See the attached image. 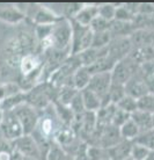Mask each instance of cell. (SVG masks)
I'll use <instances>...</instances> for the list:
<instances>
[{
    "mask_svg": "<svg viewBox=\"0 0 154 160\" xmlns=\"http://www.w3.org/2000/svg\"><path fill=\"white\" fill-rule=\"evenodd\" d=\"M131 120L136 123L140 132L153 130V128H152V114H150V112H145L137 109L136 112L131 114Z\"/></svg>",
    "mask_w": 154,
    "mask_h": 160,
    "instance_id": "ffe728a7",
    "label": "cell"
},
{
    "mask_svg": "<svg viewBox=\"0 0 154 160\" xmlns=\"http://www.w3.org/2000/svg\"><path fill=\"white\" fill-rule=\"evenodd\" d=\"M134 26L132 22H122V21L114 20L110 22V28L109 32L112 38H118V37H130L133 32Z\"/></svg>",
    "mask_w": 154,
    "mask_h": 160,
    "instance_id": "e0dca14e",
    "label": "cell"
},
{
    "mask_svg": "<svg viewBox=\"0 0 154 160\" xmlns=\"http://www.w3.org/2000/svg\"><path fill=\"white\" fill-rule=\"evenodd\" d=\"M104 160H110V159H104Z\"/></svg>",
    "mask_w": 154,
    "mask_h": 160,
    "instance_id": "f6af8a7d",
    "label": "cell"
},
{
    "mask_svg": "<svg viewBox=\"0 0 154 160\" xmlns=\"http://www.w3.org/2000/svg\"><path fill=\"white\" fill-rule=\"evenodd\" d=\"M26 19L23 12L15 6H9V5H2L0 6V20L7 22V23L16 24L23 21Z\"/></svg>",
    "mask_w": 154,
    "mask_h": 160,
    "instance_id": "9a60e30c",
    "label": "cell"
},
{
    "mask_svg": "<svg viewBox=\"0 0 154 160\" xmlns=\"http://www.w3.org/2000/svg\"><path fill=\"white\" fill-rule=\"evenodd\" d=\"M92 79V73L88 71L87 68L80 66L73 74V84L78 91H82L88 87L89 81Z\"/></svg>",
    "mask_w": 154,
    "mask_h": 160,
    "instance_id": "7402d4cb",
    "label": "cell"
},
{
    "mask_svg": "<svg viewBox=\"0 0 154 160\" xmlns=\"http://www.w3.org/2000/svg\"><path fill=\"white\" fill-rule=\"evenodd\" d=\"M125 95H127V94H125L124 85L114 84V82L111 84L110 88H109V92H108V100H109V103L116 104Z\"/></svg>",
    "mask_w": 154,
    "mask_h": 160,
    "instance_id": "f546056e",
    "label": "cell"
},
{
    "mask_svg": "<svg viewBox=\"0 0 154 160\" xmlns=\"http://www.w3.org/2000/svg\"><path fill=\"white\" fill-rule=\"evenodd\" d=\"M136 16L127 9L124 4L119 5L116 7V14H115V20L122 21V22H133Z\"/></svg>",
    "mask_w": 154,
    "mask_h": 160,
    "instance_id": "8d00e7d4",
    "label": "cell"
},
{
    "mask_svg": "<svg viewBox=\"0 0 154 160\" xmlns=\"http://www.w3.org/2000/svg\"><path fill=\"white\" fill-rule=\"evenodd\" d=\"M58 87L51 82L36 85L26 92V103L30 104L32 107L40 110L47 108L51 102L53 103L57 100Z\"/></svg>",
    "mask_w": 154,
    "mask_h": 160,
    "instance_id": "6da1fadb",
    "label": "cell"
},
{
    "mask_svg": "<svg viewBox=\"0 0 154 160\" xmlns=\"http://www.w3.org/2000/svg\"><path fill=\"white\" fill-rule=\"evenodd\" d=\"M72 27L71 55H78L92 47L93 32L88 26H82L74 20H70Z\"/></svg>",
    "mask_w": 154,
    "mask_h": 160,
    "instance_id": "7a4b0ae2",
    "label": "cell"
},
{
    "mask_svg": "<svg viewBox=\"0 0 154 160\" xmlns=\"http://www.w3.org/2000/svg\"><path fill=\"white\" fill-rule=\"evenodd\" d=\"M153 151H154V150H153Z\"/></svg>",
    "mask_w": 154,
    "mask_h": 160,
    "instance_id": "bcb514c9",
    "label": "cell"
},
{
    "mask_svg": "<svg viewBox=\"0 0 154 160\" xmlns=\"http://www.w3.org/2000/svg\"><path fill=\"white\" fill-rule=\"evenodd\" d=\"M26 102V92H20L5 99L4 101L0 102V110L1 112H12L17 106Z\"/></svg>",
    "mask_w": 154,
    "mask_h": 160,
    "instance_id": "cb8c5ba5",
    "label": "cell"
},
{
    "mask_svg": "<svg viewBox=\"0 0 154 160\" xmlns=\"http://www.w3.org/2000/svg\"><path fill=\"white\" fill-rule=\"evenodd\" d=\"M134 144L142 145L144 148H148L150 151L154 150V131L150 130V131L145 132H139V135L133 140Z\"/></svg>",
    "mask_w": 154,
    "mask_h": 160,
    "instance_id": "83f0119b",
    "label": "cell"
},
{
    "mask_svg": "<svg viewBox=\"0 0 154 160\" xmlns=\"http://www.w3.org/2000/svg\"><path fill=\"white\" fill-rule=\"evenodd\" d=\"M124 88H125V94L131 98H133L136 100H138L139 98L148 94V88H147L146 81H145V78H144V74L139 72L131 78L127 84L124 85Z\"/></svg>",
    "mask_w": 154,
    "mask_h": 160,
    "instance_id": "30bf717a",
    "label": "cell"
},
{
    "mask_svg": "<svg viewBox=\"0 0 154 160\" xmlns=\"http://www.w3.org/2000/svg\"><path fill=\"white\" fill-rule=\"evenodd\" d=\"M80 93H81V96H82V101H83V104H85L86 112H96L102 107L101 99L94 92H92L91 89L85 88L82 91H80Z\"/></svg>",
    "mask_w": 154,
    "mask_h": 160,
    "instance_id": "d6986e66",
    "label": "cell"
},
{
    "mask_svg": "<svg viewBox=\"0 0 154 160\" xmlns=\"http://www.w3.org/2000/svg\"><path fill=\"white\" fill-rule=\"evenodd\" d=\"M75 87L71 86H63V87H58V94H57V102L64 104V106H70L72 100L74 99V96L79 93Z\"/></svg>",
    "mask_w": 154,
    "mask_h": 160,
    "instance_id": "d4e9b609",
    "label": "cell"
},
{
    "mask_svg": "<svg viewBox=\"0 0 154 160\" xmlns=\"http://www.w3.org/2000/svg\"><path fill=\"white\" fill-rule=\"evenodd\" d=\"M131 118V115L130 114H127V112H123L121 109H116V112H115V115L112 117V122H111V125H114L116 128H121L122 125L127 123V121Z\"/></svg>",
    "mask_w": 154,
    "mask_h": 160,
    "instance_id": "60d3db41",
    "label": "cell"
},
{
    "mask_svg": "<svg viewBox=\"0 0 154 160\" xmlns=\"http://www.w3.org/2000/svg\"><path fill=\"white\" fill-rule=\"evenodd\" d=\"M133 142L122 139L116 145L107 148L108 158L110 160H125L130 157Z\"/></svg>",
    "mask_w": 154,
    "mask_h": 160,
    "instance_id": "4fadbf2b",
    "label": "cell"
},
{
    "mask_svg": "<svg viewBox=\"0 0 154 160\" xmlns=\"http://www.w3.org/2000/svg\"><path fill=\"white\" fill-rule=\"evenodd\" d=\"M20 92H23V91L21 89V87L17 84H14V82L1 84L0 85V102Z\"/></svg>",
    "mask_w": 154,
    "mask_h": 160,
    "instance_id": "4dcf8cb0",
    "label": "cell"
},
{
    "mask_svg": "<svg viewBox=\"0 0 154 160\" xmlns=\"http://www.w3.org/2000/svg\"><path fill=\"white\" fill-rule=\"evenodd\" d=\"M0 132L5 139L11 142L17 139L23 135L22 127L13 112H4L2 122L0 124Z\"/></svg>",
    "mask_w": 154,
    "mask_h": 160,
    "instance_id": "ba28073f",
    "label": "cell"
},
{
    "mask_svg": "<svg viewBox=\"0 0 154 160\" xmlns=\"http://www.w3.org/2000/svg\"><path fill=\"white\" fill-rule=\"evenodd\" d=\"M111 37L109 30L107 32H93V40H92V47L91 48L95 49H102L107 48L109 43L111 42Z\"/></svg>",
    "mask_w": 154,
    "mask_h": 160,
    "instance_id": "4316f807",
    "label": "cell"
},
{
    "mask_svg": "<svg viewBox=\"0 0 154 160\" xmlns=\"http://www.w3.org/2000/svg\"><path fill=\"white\" fill-rule=\"evenodd\" d=\"M71 110L73 112V114L75 115H81L83 112H86V109H85V104H83L82 101V96H81V93H78L77 95L74 96V99L72 100V102L68 106Z\"/></svg>",
    "mask_w": 154,
    "mask_h": 160,
    "instance_id": "ab89813d",
    "label": "cell"
},
{
    "mask_svg": "<svg viewBox=\"0 0 154 160\" xmlns=\"http://www.w3.org/2000/svg\"><path fill=\"white\" fill-rule=\"evenodd\" d=\"M125 160H133V159H132L131 157H129V158H127V159H125Z\"/></svg>",
    "mask_w": 154,
    "mask_h": 160,
    "instance_id": "ee69618b",
    "label": "cell"
},
{
    "mask_svg": "<svg viewBox=\"0 0 154 160\" xmlns=\"http://www.w3.org/2000/svg\"><path fill=\"white\" fill-rule=\"evenodd\" d=\"M153 131H154V130H153Z\"/></svg>",
    "mask_w": 154,
    "mask_h": 160,
    "instance_id": "7dc6e473",
    "label": "cell"
},
{
    "mask_svg": "<svg viewBox=\"0 0 154 160\" xmlns=\"http://www.w3.org/2000/svg\"><path fill=\"white\" fill-rule=\"evenodd\" d=\"M115 65H116V62H114L109 56H106L101 59L96 60L94 64H92L87 68L93 76V74H97V73L111 72L112 68H115Z\"/></svg>",
    "mask_w": 154,
    "mask_h": 160,
    "instance_id": "603a6c76",
    "label": "cell"
},
{
    "mask_svg": "<svg viewBox=\"0 0 154 160\" xmlns=\"http://www.w3.org/2000/svg\"><path fill=\"white\" fill-rule=\"evenodd\" d=\"M133 49L154 47V29H137L130 36Z\"/></svg>",
    "mask_w": 154,
    "mask_h": 160,
    "instance_id": "8fae6325",
    "label": "cell"
},
{
    "mask_svg": "<svg viewBox=\"0 0 154 160\" xmlns=\"http://www.w3.org/2000/svg\"><path fill=\"white\" fill-rule=\"evenodd\" d=\"M12 144L14 151L19 152L22 157H30V158L44 160L40 146L37 145L32 135H22L17 139L13 140Z\"/></svg>",
    "mask_w": 154,
    "mask_h": 160,
    "instance_id": "52a82bcc",
    "label": "cell"
},
{
    "mask_svg": "<svg viewBox=\"0 0 154 160\" xmlns=\"http://www.w3.org/2000/svg\"><path fill=\"white\" fill-rule=\"evenodd\" d=\"M137 107H138V110L153 114L154 112V95L148 93L146 95L139 98L138 100H137Z\"/></svg>",
    "mask_w": 154,
    "mask_h": 160,
    "instance_id": "d6a6232c",
    "label": "cell"
},
{
    "mask_svg": "<svg viewBox=\"0 0 154 160\" xmlns=\"http://www.w3.org/2000/svg\"><path fill=\"white\" fill-rule=\"evenodd\" d=\"M112 80H111V72L106 73H97V74H93L92 79L88 85V89H91L92 92H94L96 95L101 99L103 106L109 104L108 100V92L110 88Z\"/></svg>",
    "mask_w": 154,
    "mask_h": 160,
    "instance_id": "8992f818",
    "label": "cell"
},
{
    "mask_svg": "<svg viewBox=\"0 0 154 160\" xmlns=\"http://www.w3.org/2000/svg\"><path fill=\"white\" fill-rule=\"evenodd\" d=\"M150 150L146 148H144L142 145L134 144L132 145V148H131V153L130 157L133 160H145L147 158V156L150 154Z\"/></svg>",
    "mask_w": 154,
    "mask_h": 160,
    "instance_id": "f35d334b",
    "label": "cell"
},
{
    "mask_svg": "<svg viewBox=\"0 0 154 160\" xmlns=\"http://www.w3.org/2000/svg\"><path fill=\"white\" fill-rule=\"evenodd\" d=\"M152 128H153V130H154V112L152 114Z\"/></svg>",
    "mask_w": 154,
    "mask_h": 160,
    "instance_id": "7bdbcfd3",
    "label": "cell"
},
{
    "mask_svg": "<svg viewBox=\"0 0 154 160\" xmlns=\"http://www.w3.org/2000/svg\"><path fill=\"white\" fill-rule=\"evenodd\" d=\"M67 157H68V154L64 151V148L57 143L52 142L47 152L45 160H66Z\"/></svg>",
    "mask_w": 154,
    "mask_h": 160,
    "instance_id": "f1b7e54d",
    "label": "cell"
},
{
    "mask_svg": "<svg viewBox=\"0 0 154 160\" xmlns=\"http://www.w3.org/2000/svg\"><path fill=\"white\" fill-rule=\"evenodd\" d=\"M129 57L132 58L140 66L154 62V47H142V48L132 49Z\"/></svg>",
    "mask_w": 154,
    "mask_h": 160,
    "instance_id": "ac0fdd59",
    "label": "cell"
},
{
    "mask_svg": "<svg viewBox=\"0 0 154 160\" xmlns=\"http://www.w3.org/2000/svg\"><path fill=\"white\" fill-rule=\"evenodd\" d=\"M71 38H72V27L70 20L65 18H59L52 26V32L50 36L52 49L57 50H71Z\"/></svg>",
    "mask_w": 154,
    "mask_h": 160,
    "instance_id": "3957f363",
    "label": "cell"
},
{
    "mask_svg": "<svg viewBox=\"0 0 154 160\" xmlns=\"http://www.w3.org/2000/svg\"><path fill=\"white\" fill-rule=\"evenodd\" d=\"M62 6H63L62 7V13H63L62 18H65L67 20H72L79 13V11L81 9L83 4H80V2H68V4H63Z\"/></svg>",
    "mask_w": 154,
    "mask_h": 160,
    "instance_id": "836d02e7",
    "label": "cell"
},
{
    "mask_svg": "<svg viewBox=\"0 0 154 160\" xmlns=\"http://www.w3.org/2000/svg\"><path fill=\"white\" fill-rule=\"evenodd\" d=\"M22 160H41V159H36V158H30V157H23Z\"/></svg>",
    "mask_w": 154,
    "mask_h": 160,
    "instance_id": "b9f144b4",
    "label": "cell"
},
{
    "mask_svg": "<svg viewBox=\"0 0 154 160\" xmlns=\"http://www.w3.org/2000/svg\"><path fill=\"white\" fill-rule=\"evenodd\" d=\"M87 159L88 160H104L109 159L108 158L107 150L100 146H94V145H88L87 146Z\"/></svg>",
    "mask_w": 154,
    "mask_h": 160,
    "instance_id": "e575fe53",
    "label": "cell"
},
{
    "mask_svg": "<svg viewBox=\"0 0 154 160\" xmlns=\"http://www.w3.org/2000/svg\"><path fill=\"white\" fill-rule=\"evenodd\" d=\"M12 112L17 118V121L20 122L22 130H23V135H32L40 120L38 110H36L30 104L24 102L17 106L15 109H13Z\"/></svg>",
    "mask_w": 154,
    "mask_h": 160,
    "instance_id": "277c9868",
    "label": "cell"
},
{
    "mask_svg": "<svg viewBox=\"0 0 154 160\" xmlns=\"http://www.w3.org/2000/svg\"><path fill=\"white\" fill-rule=\"evenodd\" d=\"M116 5L114 4H100L99 5V16L106 19L107 21H114L116 14Z\"/></svg>",
    "mask_w": 154,
    "mask_h": 160,
    "instance_id": "d590c367",
    "label": "cell"
},
{
    "mask_svg": "<svg viewBox=\"0 0 154 160\" xmlns=\"http://www.w3.org/2000/svg\"><path fill=\"white\" fill-rule=\"evenodd\" d=\"M32 9H34V12L30 14V16H32V21L36 23V26H38V24H55L59 20V16L47 7H43V6L34 7L32 6Z\"/></svg>",
    "mask_w": 154,
    "mask_h": 160,
    "instance_id": "7c38bea8",
    "label": "cell"
},
{
    "mask_svg": "<svg viewBox=\"0 0 154 160\" xmlns=\"http://www.w3.org/2000/svg\"><path fill=\"white\" fill-rule=\"evenodd\" d=\"M116 109H117V106L114 103H109L107 106L101 107L96 112V123H97V125L99 127L110 125Z\"/></svg>",
    "mask_w": 154,
    "mask_h": 160,
    "instance_id": "44dd1931",
    "label": "cell"
},
{
    "mask_svg": "<svg viewBox=\"0 0 154 160\" xmlns=\"http://www.w3.org/2000/svg\"><path fill=\"white\" fill-rule=\"evenodd\" d=\"M140 70L138 65L132 58L127 56L123 60L116 63L115 68L111 71V80L114 84L125 85L133 76H136Z\"/></svg>",
    "mask_w": 154,
    "mask_h": 160,
    "instance_id": "5b68a950",
    "label": "cell"
},
{
    "mask_svg": "<svg viewBox=\"0 0 154 160\" xmlns=\"http://www.w3.org/2000/svg\"><path fill=\"white\" fill-rule=\"evenodd\" d=\"M139 129L138 127L136 125L133 121L129 120L127 123L122 125L121 128H119V133H121V137H122V139H125V140H131V142H133L134 138L139 135Z\"/></svg>",
    "mask_w": 154,
    "mask_h": 160,
    "instance_id": "484cf974",
    "label": "cell"
},
{
    "mask_svg": "<svg viewBox=\"0 0 154 160\" xmlns=\"http://www.w3.org/2000/svg\"><path fill=\"white\" fill-rule=\"evenodd\" d=\"M116 106H117L118 109L127 112V114H130V115L138 109V107H137V100L129 95H125L124 98H122V99L116 103Z\"/></svg>",
    "mask_w": 154,
    "mask_h": 160,
    "instance_id": "1f68e13d",
    "label": "cell"
},
{
    "mask_svg": "<svg viewBox=\"0 0 154 160\" xmlns=\"http://www.w3.org/2000/svg\"><path fill=\"white\" fill-rule=\"evenodd\" d=\"M132 49H133V47H132L130 37L112 38L108 45V56L114 62L118 63L130 55Z\"/></svg>",
    "mask_w": 154,
    "mask_h": 160,
    "instance_id": "9c48e42d",
    "label": "cell"
},
{
    "mask_svg": "<svg viewBox=\"0 0 154 160\" xmlns=\"http://www.w3.org/2000/svg\"><path fill=\"white\" fill-rule=\"evenodd\" d=\"M77 56L79 58L81 66L88 68V66H91L92 64H94L96 60H99V59H101V58H103V57L108 56V47L107 48H102V49L89 48V49H87V50H85V51L78 53Z\"/></svg>",
    "mask_w": 154,
    "mask_h": 160,
    "instance_id": "5bb4252c",
    "label": "cell"
},
{
    "mask_svg": "<svg viewBox=\"0 0 154 160\" xmlns=\"http://www.w3.org/2000/svg\"><path fill=\"white\" fill-rule=\"evenodd\" d=\"M89 28L92 29L93 32H107L110 28V21H107L101 16H96L94 20L92 21L89 24Z\"/></svg>",
    "mask_w": 154,
    "mask_h": 160,
    "instance_id": "74e56055",
    "label": "cell"
},
{
    "mask_svg": "<svg viewBox=\"0 0 154 160\" xmlns=\"http://www.w3.org/2000/svg\"><path fill=\"white\" fill-rule=\"evenodd\" d=\"M99 15V5L96 4H87L83 5L79 13L75 15L74 19L72 20L77 21L78 23L82 26H88L92 23V21L94 20L96 16Z\"/></svg>",
    "mask_w": 154,
    "mask_h": 160,
    "instance_id": "2e32d148",
    "label": "cell"
}]
</instances>
